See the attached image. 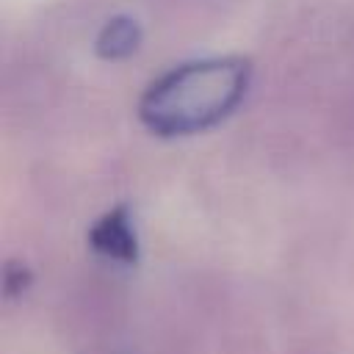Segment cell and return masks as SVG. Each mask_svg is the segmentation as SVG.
Instances as JSON below:
<instances>
[{"label": "cell", "instance_id": "cell-1", "mask_svg": "<svg viewBox=\"0 0 354 354\" xmlns=\"http://www.w3.org/2000/svg\"><path fill=\"white\" fill-rule=\"evenodd\" d=\"M249 75V61L235 55L180 64L149 83L138 102V116L158 136L205 130L241 102Z\"/></svg>", "mask_w": 354, "mask_h": 354}, {"label": "cell", "instance_id": "cell-2", "mask_svg": "<svg viewBox=\"0 0 354 354\" xmlns=\"http://www.w3.org/2000/svg\"><path fill=\"white\" fill-rule=\"evenodd\" d=\"M88 243L102 257H111V260H119V263H136L138 238H136L127 207L119 205V207L108 210L102 218H97L94 227L88 230Z\"/></svg>", "mask_w": 354, "mask_h": 354}, {"label": "cell", "instance_id": "cell-4", "mask_svg": "<svg viewBox=\"0 0 354 354\" xmlns=\"http://www.w3.org/2000/svg\"><path fill=\"white\" fill-rule=\"evenodd\" d=\"M30 282H33V277H30V271H28L25 263H17V260L6 263V271H3V293L8 299L22 296L30 288Z\"/></svg>", "mask_w": 354, "mask_h": 354}, {"label": "cell", "instance_id": "cell-3", "mask_svg": "<svg viewBox=\"0 0 354 354\" xmlns=\"http://www.w3.org/2000/svg\"><path fill=\"white\" fill-rule=\"evenodd\" d=\"M141 41V28L130 17H113L105 22V28L97 36V53L102 58H124L130 55Z\"/></svg>", "mask_w": 354, "mask_h": 354}]
</instances>
